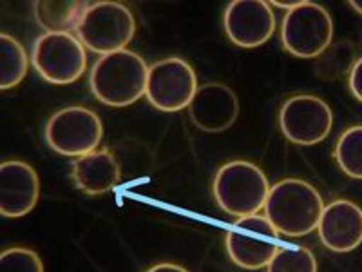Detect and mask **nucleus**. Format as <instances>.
Wrapping results in <instances>:
<instances>
[{"instance_id": "7", "label": "nucleus", "mask_w": 362, "mask_h": 272, "mask_svg": "<svg viewBox=\"0 0 362 272\" xmlns=\"http://www.w3.org/2000/svg\"><path fill=\"white\" fill-rule=\"evenodd\" d=\"M102 138V120L82 106L60 109L45 125V140L62 157H86L96 151Z\"/></svg>"}, {"instance_id": "17", "label": "nucleus", "mask_w": 362, "mask_h": 272, "mask_svg": "<svg viewBox=\"0 0 362 272\" xmlns=\"http://www.w3.org/2000/svg\"><path fill=\"white\" fill-rule=\"evenodd\" d=\"M28 55L17 38L0 35V87L11 89L28 74Z\"/></svg>"}, {"instance_id": "18", "label": "nucleus", "mask_w": 362, "mask_h": 272, "mask_svg": "<svg viewBox=\"0 0 362 272\" xmlns=\"http://www.w3.org/2000/svg\"><path fill=\"white\" fill-rule=\"evenodd\" d=\"M335 160L348 176L362 180V125L342 132L335 145Z\"/></svg>"}, {"instance_id": "14", "label": "nucleus", "mask_w": 362, "mask_h": 272, "mask_svg": "<svg viewBox=\"0 0 362 272\" xmlns=\"http://www.w3.org/2000/svg\"><path fill=\"white\" fill-rule=\"evenodd\" d=\"M319 238L334 252H350L362 244V209L350 200H334L325 207Z\"/></svg>"}, {"instance_id": "9", "label": "nucleus", "mask_w": 362, "mask_h": 272, "mask_svg": "<svg viewBox=\"0 0 362 272\" xmlns=\"http://www.w3.org/2000/svg\"><path fill=\"white\" fill-rule=\"evenodd\" d=\"M196 91V73L183 58H165L148 67L145 96L160 111L177 113L189 108Z\"/></svg>"}, {"instance_id": "6", "label": "nucleus", "mask_w": 362, "mask_h": 272, "mask_svg": "<svg viewBox=\"0 0 362 272\" xmlns=\"http://www.w3.org/2000/svg\"><path fill=\"white\" fill-rule=\"evenodd\" d=\"M33 66L45 82L73 84L86 73L87 53L73 33H44L33 45Z\"/></svg>"}, {"instance_id": "15", "label": "nucleus", "mask_w": 362, "mask_h": 272, "mask_svg": "<svg viewBox=\"0 0 362 272\" xmlns=\"http://www.w3.org/2000/svg\"><path fill=\"white\" fill-rule=\"evenodd\" d=\"M73 180L80 191L98 196L115 189L122 180V169L109 149H96L73 164Z\"/></svg>"}, {"instance_id": "3", "label": "nucleus", "mask_w": 362, "mask_h": 272, "mask_svg": "<svg viewBox=\"0 0 362 272\" xmlns=\"http://www.w3.org/2000/svg\"><path fill=\"white\" fill-rule=\"evenodd\" d=\"M270 189L263 171L250 162H230L223 165L214 178L216 203L238 218L257 215L264 209Z\"/></svg>"}, {"instance_id": "20", "label": "nucleus", "mask_w": 362, "mask_h": 272, "mask_svg": "<svg viewBox=\"0 0 362 272\" xmlns=\"http://www.w3.org/2000/svg\"><path fill=\"white\" fill-rule=\"evenodd\" d=\"M0 272H44V264L31 249L13 247L0 256Z\"/></svg>"}, {"instance_id": "12", "label": "nucleus", "mask_w": 362, "mask_h": 272, "mask_svg": "<svg viewBox=\"0 0 362 272\" xmlns=\"http://www.w3.org/2000/svg\"><path fill=\"white\" fill-rule=\"evenodd\" d=\"M40 196L37 171L25 162L9 160L0 167V212L6 218H21L35 209Z\"/></svg>"}, {"instance_id": "2", "label": "nucleus", "mask_w": 362, "mask_h": 272, "mask_svg": "<svg viewBox=\"0 0 362 272\" xmlns=\"http://www.w3.org/2000/svg\"><path fill=\"white\" fill-rule=\"evenodd\" d=\"M148 66L129 50L103 55L90 69V91L105 106L125 108L147 91Z\"/></svg>"}, {"instance_id": "4", "label": "nucleus", "mask_w": 362, "mask_h": 272, "mask_svg": "<svg viewBox=\"0 0 362 272\" xmlns=\"http://www.w3.org/2000/svg\"><path fill=\"white\" fill-rule=\"evenodd\" d=\"M74 33L83 47L93 53L102 57L116 53L125 50L134 38V15L119 2H95L86 9Z\"/></svg>"}, {"instance_id": "19", "label": "nucleus", "mask_w": 362, "mask_h": 272, "mask_svg": "<svg viewBox=\"0 0 362 272\" xmlns=\"http://www.w3.org/2000/svg\"><path fill=\"white\" fill-rule=\"evenodd\" d=\"M267 272H317V260L306 247H281L268 264Z\"/></svg>"}, {"instance_id": "1", "label": "nucleus", "mask_w": 362, "mask_h": 272, "mask_svg": "<svg viewBox=\"0 0 362 272\" xmlns=\"http://www.w3.org/2000/svg\"><path fill=\"white\" fill-rule=\"evenodd\" d=\"M325 202L308 181L288 178L272 186L264 216L279 234L305 236L315 231L321 222Z\"/></svg>"}, {"instance_id": "16", "label": "nucleus", "mask_w": 362, "mask_h": 272, "mask_svg": "<svg viewBox=\"0 0 362 272\" xmlns=\"http://www.w3.org/2000/svg\"><path fill=\"white\" fill-rule=\"evenodd\" d=\"M89 8L87 2H35V18L47 33H71L76 31L80 18Z\"/></svg>"}, {"instance_id": "8", "label": "nucleus", "mask_w": 362, "mask_h": 272, "mask_svg": "<svg viewBox=\"0 0 362 272\" xmlns=\"http://www.w3.org/2000/svg\"><path fill=\"white\" fill-rule=\"evenodd\" d=\"M279 249V232L267 216L252 215L239 218L226 232V251L230 260L247 271L268 267Z\"/></svg>"}, {"instance_id": "11", "label": "nucleus", "mask_w": 362, "mask_h": 272, "mask_svg": "<svg viewBox=\"0 0 362 272\" xmlns=\"http://www.w3.org/2000/svg\"><path fill=\"white\" fill-rule=\"evenodd\" d=\"M225 31L239 47H257L270 40L276 15L263 0H234L225 11Z\"/></svg>"}, {"instance_id": "5", "label": "nucleus", "mask_w": 362, "mask_h": 272, "mask_svg": "<svg viewBox=\"0 0 362 272\" xmlns=\"http://www.w3.org/2000/svg\"><path fill=\"white\" fill-rule=\"evenodd\" d=\"M334 38L329 13L315 2H300L284 15L281 40L284 50L297 58H315L326 51Z\"/></svg>"}, {"instance_id": "22", "label": "nucleus", "mask_w": 362, "mask_h": 272, "mask_svg": "<svg viewBox=\"0 0 362 272\" xmlns=\"http://www.w3.org/2000/svg\"><path fill=\"white\" fill-rule=\"evenodd\" d=\"M147 272H189L185 267H181V265L176 264H160L154 265L153 268H148Z\"/></svg>"}, {"instance_id": "23", "label": "nucleus", "mask_w": 362, "mask_h": 272, "mask_svg": "<svg viewBox=\"0 0 362 272\" xmlns=\"http://www.w3.org/2000/svg\"><path fill=\"white\" fill-rule=\"evenodd\" d=\"M300 2H303V0H292V2H281V0H274V2H272V6H276V8H283V9H286V11H292V9L297 8Z\"/></svg>"}, {"instance_id": "10", "label": "nucleus", "mask_w": 362, "mask_h": 272, "mask_svg": "<svg viewBox=\"0 0 362 272\" xmlns=\"http://www.w3.org/2000/svg\"><path fill=\"white\" fill-rule=\"evenodd\" d=\"M283 135L297 145H315L334 128V113L315 95L290 96L279 111Z\"/></svg>"}, {"instance_id": "21", "label": "nucleus", "mask_w": 362, "mask_h": 272, "mask_svg": "<svg viewBox=\"0 0 362 272\" xmlns=\"http://www.w3.org/2000/svg\"><path fill=\"white\" fill-rule=\"evenodd\" d=\"M348 86H350L351 95H354L358 102H362V58H358L357 62H355V66L351 67Z\"/></svg>"}, {"instance_id": "13", "label": "nucleus", "mask_w": 362, "mask_h": 272, "mask_svg": "<svg viewBox=\"0 0 362 272\" xmlns=\"http://www.w3.org/2000/svg\"><path fill=\"white\" fill-rule=\"evenodd\" d=\"M189 115L196 128L206 132H221L232 128L239 115V100L225 84L209 82L198 87L189 106Z\"/></svg>"}, {"instance_id": "24", "label": "nucleus", "mask_w": 362, "mask_h": 272, "mask_svg": "<svg viewBox=\"0 0 362 272\" xmlns=\"http://www.w3.org/2000/svg\"><path fill=\"white\" fill-rule=\"evenodd\" d=\"M350 6L362 15V0H354V2H350Z\"/></svg>"}]
</instances>
